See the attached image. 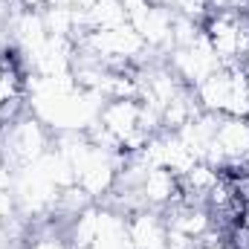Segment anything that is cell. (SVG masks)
Instances as JSON below:
<instances>
[{
  "label": "cell",
  "mask_w": 249,
  "mask_h": 249,
  "mask_svg": "<svg viewBox=\"0 0 249 249\" xmlns=\"http://www.w3.org/2000/svg\"><path fill=\"white\" fill-rule=\"evenodd\" d=\"M20 93H23V70L15 58V53L3 50L0 53V119L20 99Z\"/></svg>",
  "instance_id": "6da1fadb"
}]
</instances>
